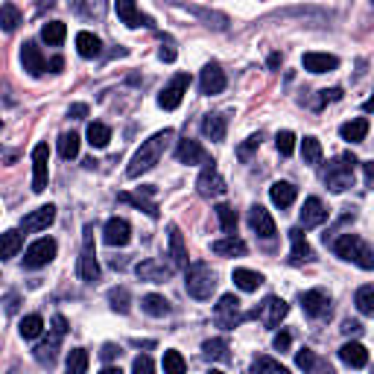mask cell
I'll return each mask as SVG.
<instances>
[{
	"instance_id": "7bdbcfd3",
	"label": "cell",
	"mask_w": 374,
	"mask_h": 374,
	"mask_svg": "<svg viewBox=\"0 0 374 374\" xmlns=\"http://www.w3.org/2000/svg\"><path fill=\"white\" fill-rule=\"evenodd\" d=\"M357 310L362 316H374V284H362L357 289Z\"/></svg>"
},
{
	"instance_id": "4316f807",
	"label": "cell",
	"mask_w": 374,
	"mask_h": 374,
	"mask_svg": "<svg viewBox=\"0 0 374 374\" xmlns=\"http://www.w3.org/2000/svg\"><path fill=\"white\" fill-rule=\"evenodd\" d=\"M296 184H289V182H275L272 187H269V199H272V205L275 208H289L292 202H296Z\"/></svg>"
},
{
	"instance_id": "60d3db41",
	"label": "cell",
	"mask_w": 374,
	"mask_h": 374,
	"mask_svg": "<svg viewBox=\"0 0 374 374\" xmlns=\"http://www.w3.org/2000/svg\"><path fill=\"white\" fill-rule=\"evenodd\" d=\"M0 27L6 32H15L21 27V9L15 3H3L0 6Z\"/></svg>"
},
{
	"instance_id": "52a82bcc",
	"label": "cell",
	"mask_w": 374,
	"mask_h": 374,
	"mask_svg": "<svg viewBox=\"0 0 374 374\" xmlns=\"http://www.w3.org/2000/svg\"><path fill=\"white\" fill-rule=\"evenodd\" d=\"M196 190H199V196H202V199H219L222 193L228 190L226 179L219 175L214 161L202 164V173H199V179H196Z\"/></svg>"
},
{
	"instance_id": "b9f144b4",
	"label": "cell",
	"mask_w": 374,
	"mask_h": 374,
	"mask_svg": "<svg viewBox=\"0 0 374 374\" xmlns=\"http://www.w3.org/2000/svg\"><path fill=\"white\" fill-rule=\"evenodd\" d=\"M58 155H62L65 161L79 155V135L76 132H65L62 138H58Z\"/></svg>"
},
{
	"instance_id": "5bb4252c",
	"label": "cell",
	"mask_w": 374,
	"mask_h": 374,
	"mask_svg": "<svg viewBox=\"0 0 374 374\" xmlns=\"http://www.w3.org/2000/svg\"><path fill=\"white\" fill-rule=\"evenodd\" d=\"M298 301H301V310L307 313L310 319H322V316L331 313V298H327L322 289H307V292H301Z\"/></svg>"
},
{
	"instance_id": "816d5d0a",
	"label": "cell",
	"mask_w": 374,
	"mask_h": 374,
	"mask_svg": "<svg viewBox=\"0 0 374 374\" xmlns=\"http://www.w3.org/2000/svg\"><path fill=\"white\" fill-rule=\"evenodd\" d=\"M336 100H342V88H331V91H319V97H316V109H322V105L327 102H336Z\"/></svg>"
},
{
	"instance_id": "ac0fdd59",
	"label": "cell",
	"mask_w": 374,
	"mask_h": 374,
	"mask_svg": "<svg viewBox=\"0 0 374 374\" xmlns=\"http://www.w3.org/2000/svg\"><path fill=\"white\" fill-rule=\"evenodd\" d=\"M175 266H167L164 261H155V257H149V261H140L135 266V272L140 280H152V284H164L170 275H173Z\"/></svg>"
},
{
	"instance_id": "681fc988",
	"label": "cell",
	"mask_w": 374,
	"mask_h": 374,
	"mask_svg": "<svg viewBox=\"0 0 374 374\" xmlns=\"http://www.w3.org/2000/svg\"><path fill=\"white\" fill-rule=\"evenodd\" d=\"M275 146H278L280 155L289 158L292 152H296V135H292V132H278V138H275Z\"/></svg>"
},
{
	"instance_id": "2e32d148",
	"label": "cell",
	"mask_w": 374,
	"mask_h": 374,
	"mask_svg": "<svg viewBox=\"0 0 374 374\" xmlns=\"http://www.w3.org/2000/svg\"><path fill=\"white\" fill-rule=\"evenodd\" d=\"M102 240L109 245L123 249V245H129V240H132V226H129L126 219H120V217H111L109 222H105V228H102Z\"/></svg>"
},
{
	"instance_id": "277c9868",
	"label": "cell",
	"mask_w": 374,
	"mask_h": 374,
	"mask_svg": "<svg viewBox=\"0 0 374 374\" xmlns=\"http://www.w3.org/2000/svg\"><path fill=\"white\" fill-rule=\"evenodd\" d=\"M357 158L351 155V152H345V155H339L333 158L331 164H327V170H324V184H327V190H333V193H345L351 184H354V170H357Z\"/></svg>"
},
{
	"instance_id": "db71d44e",
	"label": "cell",
	"mask_w": 374,
	"mask_h": 374,
	"mask_svg": "<svg viewBox=\"0 0 374 374\" xmlns=\"http://www.w3.org/2000/svg\"><path fill=\"white\" fill-rule=\"evenodd\" d=\"M296 366H298V368H304V371H310V368L316 366V354H313L310 348H301L298 354H296Z\"/></svg>"
},
{
	"instance_id": "8d00e7d4",
	"label": "cell",
	"mask_w": 374,
	"mask_h": 374,
	"mask_svg": "<svg viewBox=\"0 0 374 374\" xmlns=\"http://www.w3.org/2000/svg\"><path fill=\"white\" fill-rule=\"evenodd\" d=\"M18 331H21V336H23V339H38V336H41V331H44V319H41L38 313L23 316L21 324H18Z\"/></svg>"
},
{
	"instance_id": "d4e9b609",
	"label": "cell",
	"mask_w": 374,
	"mask_h": 374,
	"mask_svg": "<svg viewBox=\"0 0 374 374\" xmlns=\"http://www.w3.org/2000/svg\"><path fill=\"white\" fill-rule=\"evenodd\" d=\"M339 360L351 368H366L368 366V351L360 342H345L342 348H339Z\"/></svg>"
},
{
	"instance_id": "e575fe53",
	"label": "cell",
	"mask_w": 374,
	"mask_h": 374,
	"mask_svg": "<svg viewBox=\"0 0 374 374\" xmlns=\"http://www.w3.org/2000/svg\"><path fill=\"white\" fill-rule=\"evenodd\" d=\"M263 284V275L254 272V269H234V287L243 292H254Z\"/></svg>"
},
{
	"instance_id": "7a4b0ae2",
	"label": "cell",
	"mask_w": 374,
	"mask_h": 374,
	"mask_svg": "<svg viewBox=\"0 0 374 374\" xmlns=\"http://www.w3.org/2000/svg\"><path fill=\"white\" fill-rule=\"evenodd\" d=\"M333 252L342 257V261H351L360 269H366V272L374 269V252L360 234H339V237L333 240Z\"/></svg>"
},
{
	"instance_id": "ee69618b",
	"label": "cell",
	"mask_w": 374,
	"mask_h": 374,
	"mask_svg": "<svg viewBox=\"0 0 374 374\" xmlns=\"http://www.w3.org/2000/svg\"><path fill=\"white\" fill-rule=\"evenodd\" d=\"M217 219H219V228L226 234L237 231V210H234L231 205H217Z\"/></svg>"
},
{
	"instance_id": "6125c7cd",
	"label": "cell",
	"mask_w": 374,
	"mask_h": 374,
	"mask_svg": "<svg viewBox=\"0 0 374 374\" xmlns=\"http://www.w3.org/2000/svg\"><path fill=\"white\" fill-rule=\"evenodd\" d=\"M47 67H50V70H53V74H58V70H62V67H65V58H62V56H53V58H50V62H47Z\"/></svg>"
},
{
	"instance_id": "1f68e13d",
	"label": "cell",
	"mask_w": 374,
	"mask_h": 374,
	"mask_svg": "<svg viewBox=\"0 0 374 374\" xmlns=\"http://www.w3.org/2000/svg\"><path fill=\"white\" fill-rule=\"evenodd\" d=\"M70 3V9L76 12V15H82V18H88V21H94V18H102L105 15V0H67Z\"/></svg>"
},
{
	"instance_id": "ffe728a7",
	"label": "cell",
	"mask_w": 374,
	"mask_h": 374,
	"mask_svg": "<svg viewBox=\"0 0 374 374\" xmlns=\"http://www.w3.org/2000/svg\"><path fill=\"white\" fill-rule=\"evenodd\" d=\"M327 222V208L319 196H310L304 199V208H301V228H316Z\"/></svg>"
},
{
	"instance_id": "6f0895ef",
	"label": "cell",
	"mask_w": 374,
	"mask_h": 374,
	"mask_svg": "<svg viewBox=\"0 0 374 374\" xmlns=\"http://www.w3.org/2000/svg\"><path fill=\"white\" fill-rule=\"evenodd\" d=\"M272 345H275V351H287V348L292 345V336H289L287 331H278L275 339H272Z\"/></svg>"
},
{
	"instance_id": "680465c9",
	"label": "cell",
	"mask_w": 374,
	"mask_h": 374,
	"mask_svg": "<svg viewBox=\"0 0 374 374\" xmlns=\"http://www.w3.org/2000/svg\"><path fill=\"white\" fill-rule=\"evenodd\" d=\"M67 117H74V120H82V117H88V105L85 102H76L67 109Z\"/></svg>"
},
{
	"instance_id": "484cf974",
	"label": "cell",
	"mask_w": 374,
	"mask_h": 374,
	"mask_svg": "<svg viewBox=\"0 0 374 374\" xmlns=\"http://www.w3.org/2000/svg\"><path fill=\"white\" fill-rule=\"evenodd\" d=\"M210 252L214 254H222V257H234V254H245L249 252V245H245L240 237H234V234H228V237H222V240H214L210 243Z\"/></svg>"
},
{
	"instance_id": "cb8c5ba5",
	"label": "cell",
	"mask_w": 374,
	"mask_h": 374,
	"mask_svg": "<svg viewBox=\"0 0 374 374\" xmlns=\"http://www.w3.org/2000/svg\"><path fill=\"white\" fill-rule=\"evenodd\" d=\"M301 65H304V70H310V74H327V70L339 67V58L331 53H304Z\"/></svg>"
},
{
	"instance_id": "4fadbf2b",
	"label": "cell",
	"mask_w": 374,
	"mask_h": 374,
	"mask_svg": "<svg viewBox=\"0 0 374 374\" xmlns=\"http://www.w3.org/2000/svg\"><path fill=\"white\" fill-rule=\"evenodd\" d=\"M228 85L226 79V70H222L217 62H208L202 67V74H199V91L205 94V97H217V94H222Z\"/></svg>"
},
{
	"instance_id": "836d02e7",
	"label": "cell",
	"mask_w": 374,
	"mask_h": 374,
	"mask_svg": "<svg viewBox=\"0 0 374 374\" xmlns=\"http://www.w3.org/2000/svg\"><path fill=\"white\" fill-rule=\"evenodd\" d=\"M202 354H205V360H210V362H228V360H231V354H228V339H222V336L208 339V342L202 345Z\"/></svg>"
},
{
	"instance_id": "7c38bea8",
	"label": "cell",
	"mask_w": 374,
	"mask_h": 374,
	"mask_svg": "<svg viewBox=\"0 0 374 374\" xmlns=\"http://www.w3.org/2000/svg\"><path fill=\"white\" fill-rule=\"evenodd\" d=\"M287 313H289V304H287L284 298L269 296V298L261 304V310H254L252 316H254V319H261L266 327H272V331H275V327L287 319Z\"/></svg>"
},
{
	"instance_id": "30bf717a",
	"label": "cell",
	"mask_w": 374,
	"mask_h": 374,
	"mask_svg": "<svg viewBox=\"0 0 374 374\" xmlns=\"http://www.w3.org/2000/svg\"><path fill=\"white\" fill-rule=\"evenodd\" d=\"M47 182H50V146L38 144L32 149V190L44 193Z\"/></svg>"
},
{
	"instance_id": "be15d7a7",
	"label": "cell",
	"mask_w": 374,
	"mask_h": 374,
	"mask_svg": "<svg viewBox=\"0 0 374 374\" xmlns=\"http://www.w3.org/2000/svg\"><path fill=\"white\" fill-rule=\"evenodd\" d=\"M278 65H280V56L272 53V56H269V67H278Z\"/></svg>"
},
{
	"instance_id": "e0dca14e",
	"label": "cell",
	"mask_w": 374,
	"mask_h": 374,
	"mask_svg": "<svg viewBox=\"0 0 374 374\" xmlns=\"http://www.w3.org/2000/svg\"><path fill=\"white\" fill-rule=\"evenodd\" d=\"M249 226L254 228L257 237H263V240H275V234H278L275 219H272V214H269L263 205H254L249 210Z\"/></svg>"
},
{
	"instance_id": "7402d4cb",
	"label": "cell",
	"mask_w": 374,
	"mask_h": 374,
	"mask_svg": "<svg viewBox=\"0 0 374 374\" xmlns=\"http://www.w3.org/2000/svg\"><path fill=\"white\" fill-rule=\"evenodd\" d=\"M289 243H292V249H289V263L292 266L313 261V249H310V243H307V237H304L301 228H292L289 231Z\"/></svg>"
},
{
	"instance_id": "44dd1931",
	"label": "cell",
	"mask_w": 374,
	"mask_h": 374,
	"mask_svg": "<svg viewBox=\"0 0 374 374\" xmlns=\"http://www.w3.org/2000/svg\"><path fill=\"white\" fill-rule=\"evenodd\" d=\"M117 18H120L126 27H132V30H138V27H155L152 18L140 15V9H138L135 0H117Z\"/></svg>"
},
{
	"instance_id": "f907efd6",
	"label": "cell",
	"mask_w": 374,
	"mask_h": 374,
	"mask_svg": "<svg viewBox=\"0 0 374 374\" xmlns=\"http://www.w3.org/2000/svg\"><path fill=\"white\" fill-rule=\"evenodd\" d=\"M252 371H280V374H287V368L280 366V360H272V357H257L252 362Z\"/></svg>"
},
{
	"instance_id": "d6a6232c",
	"label": "cell",
	"mask_w": 374,
	"mask_h": 374,
	"mask_svg": "<svg viewBox=\"0 0 374 374\" xmlns=\"http://www.w3.org/2000/svg\"><path fill=\"white\" fill-rule=\"evenodd\" d=\"M23 245V231L12 228V231H3L0 234V261H9V257H15Z\"/></svg>"
},
{
	"instance_id": "bcb514c9",
	"label": "cell",
	"mask_w": 374,
	"mask_h": 374,
	"mask_svg": "<svg viewBox=\"0 0 374 374\" xmlns=\"http://www.w3.org/2000/svg\"><path fill=\"white\" fill-rule=\"evenodd\" d=\"M164 371L167 374H184L187 360L179 354V351H164Z\"/></svg>"
},
{
	"instance_id": "8fae6325",
	"label": "cell",
	"mask_w": 374,
	"mask_h": 374,
	"mask_svg": "<svg viewBox=\"0 0 374 374\" xmlns=\"http://www.w3.org/2000/svg\"><path fill=\"white\" fill-rule=\"evenodd\" d=\"M56 240L53 237H41V240H35L30 249H27V254H23V266L27 269H41V266H47L56 257Z\"/></svg>"
},
{
	"instance_id": "d590c367",
	"label": "cell",
	"mask_w": 374,
	"mask_h": 374,
	"mask_svg": "<svg viewBox=\"0 0 374 374\" xmlns=\"http://www.w3.org/2000/svg\"><path fill=\"white\" fill-rule=\"evenodd\" d=\"M140 307H144L146 316H155V319H164V316L170 313V301L158 296V292H149V296H144V301H140Z\"/></svg>"
},
{
	"instance_id": "d6986e66",
	"label": "cell",
	"mask_w": 374,
	"mask_h": 374,
	"mask_svg": "<svg viewBox=\"0 0 374 374\" xmlns=\"http://www.w3.org/2000/svg\"><path fill=\"white\" fill-rule=\"evenodd\" d=\"M21 65L35 79H38L44 70H47V62H44V56H41V50H38V44H35V41H23V47H21Z\"/></svg>"
},
{
	"instance_id": "9f6ffc18",
	"label": "cell",
	"mask_w": 374,
	"mask_h": 374,
	"mask_svg": "<svg viewBox=\"0 0 374 374\" xmlns=\"http://www.w3.org/2000/svg\"><path fill=\"white\" fill-rule=\"evenodd\" d=\"M114 357H120V345L105 342V345H102V351H100V360H102V362H111Z\"/></svg>"
},
{
	"instance_id": "9a60e30c",
	"label": "cell",
	"mask_w": 374,
	"mask_h": 374,
	"mask_svg": "<svg viewBox=\"0 0 374 374\" xmlns=\"http://www.w3.org/2000/svg\"><path fill=\"white\" fill-rule=\"evenodd\" d=\"M56 222V208L53 205H44V208H35V210H30L27 217L21 219V231H27V234H32V231H47Z\"/></svg>"
},
{
	"instance_id": "ba28073f",
	"label": "cell",
	"mask_w": 374,
	"mask_h": 374,
	"mask_svg": "<svg viewBox=\"0 0 374 374\" xmlns=\"http://www.w3.org/2000/svg\"><path fill=\"white\" fill-rule=\"evenodd\" d=\"M187 88H190V74H175L167 85H164V91L158 94V105L164 111H173V109H179L182 100H184V94Z\"/></svg>"
},
{
	"instance_id": "4dcf8cb0",
	"label": "cell",
	"mask_w": 374,
	"mask_h": 374,
	"mask_svg": "<svg viewBox=\"0 0 374 374\" xmlns=\"http://www.w3.org/2000/svg\"><path fill=\"white\" fill-rule=\"evenodd\" d=\"M167 234H170V257H173V266L184 269V266H187V245H184V237H182L179 226H170Z\"/></svg>"
},
{
	"instance_id": "f6af8a7d",
	"label": "cell",
	"mask_w": 374,
	"mask_h": 374,
	"mask_svg": "<svg viewBox=\"0 0 374 374\" xmlns=\"http://www.w3.org/2000/svg\"><path fill=\"white\" fill-rule=\"evenodd\" d=\"M301 155H304V164H319L322 161V144L319 138H304L301 140Z\"/></svg>"
},
{
	"instance_id": "74e56055",
	"label": "cell",
	"mask_w": 374,
	"mask_h": 374,
	"mask_svg": "<svg viewBox=\"0 0 374 374\" xmlns=\"http://www.w3.org/2000/svg\"><path fill=\"white\" fill-rule=\"evenodd\" d=\"M65 35H67V27H65L62 21H47L44 27H41V38H44L47 44H53V47L62 44Z\"/></svg>"
},
{
	"instance_id": "f546056e",
	"label": "cell",
	"mask_w": 374,
	"mask_h": 374,
	"mask_svg": "<svg viewBox=\"0 0 374 374\" xmlns=\"http://www.w3.org/2000/svg\"><path fill=\"white\" fill-rule=\"evenodd\" d=\"M339 135H342V140H348V144H362L366 135H368V120H366V117H354V120L342 123Z\"/></svg>"
},
{
	"instance_id": "6da1fadb",
	"label": "cell",
	"mask_w": 374,
	"mask_h": 374,
	"mask_svg": "<svg viewBox=\"0 0 374 374\" xmlns=\"http://www.w3.org/2000/svg\"><path fill=\"white\" fill-rule=\"evenodd\" d=\"M173 138L170 129H164V132H155L152 138H146L144 144H140V149L132 155V161H129V167H126V175L129 179H140L144 173H149L155 164L161 161L164 155V146H167V140Z\"/></svg>"
},
{
	"instance_id": "94428289",
	"label": "cell",
	"mask_w": 374,
	"mask_h": 374,
	"mask_svg": "<svg viewBox=\"0 0 374 374\" xmlns=\"http://www.w3.org/2000/svg\"><path fill=\"white\" fill-rule=\"evenodd\" d=\"M158 56H161V62H175V50H173L170 44H167V47H161Z\"/></svg>"
},
{
	"instance_id": "11a10c76",
	"label": "cell",
	"mask_w": 374,
	"mask_h": 374,
	"mask_svg": "<svg viewBox=\"0 0 374 374\" xmlns=\"http://www.w3.org/2000/svg\"><path fill=\"white\" fill-rule=\"evenodd\" d=\"M132 371H138V374H140V371L149 374V371H155V362H152V360L144 354V357H138V360L132 362Z\"/></svg>"
},
{
	"instance_id": "8992f818",
	"label": "cell",
	"mask_w": 374,
	"mask_h": 374,
	"mask_svg": "<svg viewBox=\"0 0 374 374\" xmlns=\"http://www.w3.org/2000/svg\"><path fill=\"white\" fill-rule=\"evenodd\" d=\"M82 240H85V245H82L76 272L85 284H94V280H100V263H97V254H94V226H85V237Z\"/></svg>"
},
{
	"instance_id": "91938a15",
	"label": "cell",
	"mask_w": 374,
	"mask_h": 374,
	"mask_svg": "<svg viewBox=\"0 0 374 374\" xmlns=\"http://www.w3.org/2000/svg\"><path fill=\"white\" fill-rule=\"evenodd\" d=\"M342 331H345V333H360L362 324H360L357 319H345V322H342Z\"/></svg>"
},
{
	"instance_id": "603a6c76",
	"label": "cell",
	"mask_w": 374,
	"mask_h": 374,
	"mask_svg": "<svg viewBox=\"0 0 374 374\" xmlns=\"http://www.w3.org/2000/svg\"><path fill=\"white\" fill-rule=\"evenodd\" d=\"M175 158H179L182 164H208V152L202 149V144L199 140H190V138H184L179 140V146H175Z\"/></svg>"
},
{
	"instance_id": "3957f363",
	"label": "cell",
	"mask_w": 374,
	"mask_h": 374,
	"mask_svg": "<svg viewBox=\"0 0 374 374\" xmlns=\"http://www.w3.org/2000/svg\"><path fill=\"white\" fill-rule=\"evenodd\" d=\"M184 289H187V296H193L199 301H208L210 296H214V289H217L214 269H210L208 263H202V261L184 266Z\"/></svg>"
},
{
	"instance_id": "c3c4849f",
	"label": "cell",
	"mask_w": 374,
	"mask_h": 374,
	"mask_svg": "<svg viewBox=\"0 0 374 374\" xmlns=\"http://www.w3.org/2000/svg\"><path fill=\"white\" fill-rule=\"evenodd\" d=\"M109 301H111V310L117 313H129V289L126 287H117L109 292Z\"/></svg>"
},
{
	"instance_id": "f1b7e54d",
	"label": "cell",
	"mask_w": 374,
	"mask_h": 374,
	"mask_svg": "<svg viewBox=\"0 0 374 374\" xmlns=\"http://www.w3.org/2000/svg\"><path fill=\"white\" fill-rule=\"evenodd\" d=\"M226 132H228V120L222 114H205V120H202V135L208 140H226Z\"/></svg>"
},
{
	"instance_id": "f5cc1de1",
	"label": "cell",
	"mask_w": 374,
	"mask_h": 374,
	"mask_svg": "<svg viewBox=\"0 0 374 374\" xmlns=\"http://www.w3.org/2000/svg\"><path fill=\"white\" fill-rule=\"evenodd\" d=\"M261 146V135H252V138H245V144L237 149V155H240V161H249L252 158V152Z\"/></svg>"
},
{
	"instance_id": "5b68a950",
	"label": "cell",
	"mask_w": 374,
	"mask_h": 374,
	"mask_svg": "<svg viewBox=\"0 0 374 374\" xmlns=\"http://www.w3.org/2000/svg\"><path fill=\"white\" fill-rule=\"evenodd\" d=\"M67 333V319L65 316H53V333H50V339L47 342H41V345H35V360L41 362V366H53L56 362V351H58V345H62V336Z\"/></svg>"
},
{
	"instance_id": "9c48e42d",
	"label": "cell",
	"mask_w": 374,
	"mask_h": 374,
	"mask_svg": "<svg viewBox=\"0 0 374 374\" xmlns=\"http://www.w3.org/2000/svg\"><path fill=\"white\" fill-rule=\"evenodd\" d=\"M214 322L219 327H226V331H231V327H237L243 322V313H240V298L234 296V292H226V296L219 298V304L214 307Z\"/></svg>"
},
{
	"instance_id": "83f0119b",
	"label": "cell",
	"mask_w": 374,
	"mask_h": 374,
	"mask_svg": "<svg viewBox=\"0 0 374 374\" xmlns=\"http://www.w3.org/2000/svg\"><path fill=\"white\" fill-rule=\"evenodd\" d=\"M76 53H79L82 58H97V56L102 53V41H100L94 32L82 30V32H76Z\"/></svg>"
},
{
	"instance_id": "7dc6e473",
	"label": "cell",
	"mask_w": 374,
	"mask_h": 374,
	"mask_svg": "<svg viewBox=\"0 0 374 374\" xmlns=\"http://www.w3.org/2000/svg\"><path fill=\"white\" fill-rule=\"evenodd\" d=\"M120 202H129V205H135V208H140L146 217H152V219H158V205H152V202H146L144 196H129V193H120Z\"/></svg>"
},
{
	"instance_id": "f35d334b",
	"label": "cell",
	"mask_w": 374,
	"mask_h": 374,
	"mask_svg": "<svg viewBox=\"0 0 374 374\" xmlns=\"http://www.w3.org/2000/svg\"><path fill=\"white\" fill-rule=\"evenodd\" d=\"M109 140H111V129L105 123H91L88 126V144L94 149H105L109 146Z\"/></svg>"
},
{
	"instance_id": "ab89813d",
	"label": "cell",
	"mask_w": 374,
	"mask_h": 374,
	"mask_svg": "<svg viewBox=\"0 0 374 374\" xmlns=\"http://www.w3.org/2000/svg\"><path fill=\"white\" fill-rule=\"evenodd\" d=\"M88 362H91L88 351H85V348H74V351L67 354V362H65V366H67L70 374H85V371H88Z\"/></svg>"
}]
</instances>
